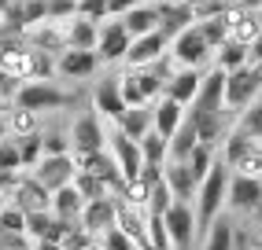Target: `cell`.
Here are the masks:
<instances>
[{
    "mask_svg": "<svg viewBox=\"0 0 262 250\" xmlns=\"http://www.w3.org/2000/svg\"><path fill=\"white\" fill-rule=\"evenodd\" d=\"M225 188H229V166H225L222 158H214V166L207 169V177L196 188V203H192L196 206V236L200 239H203V232L211 228V221L225 210Z\"/></svg>",
    "mask_w": 262,
    "mask_h": 250,
    "instance_id": "cell-1",
    "label": "cell"
},
{
    "mask_svg": "<svg viewBox=\"0 0 262 250\" xmlns=\"http://www.w3.org/2000/svg\"><path fill=\"white\" fill-rule=\"evenodd\" d=\"M78 99V92H67V88H59V81H23L19 92H15V107H26V111L33 114H45V111H63V107H71Z\"/></svg>",
    "mask_w": 262,
    "mask_h": 250,
    "instance_id": "cell-2",
    "label": "cell"
},
{
    "mask_svg": "<svg viewBox=\"0 0 262 250\" xmlns=\"http://www.w3.org/2000/svg\"><path fill=\"white\" fill-rule=\"evenodd\" d=\"M258 92H262V70H258L255 63H244V66H236V70L225 74V111H229L233 118H236Z\"/></svg>",
    "mask_w": 262,
    "mask_h": 250,
    "instance_id": "cell-3",
    "label": "cell"
},
{
    "mask_svg": "<svg viewBox=\"0 0 262 250\" xmlns=\"http://www.w3.org/2000/svg\"><path fill=\"white\" fill-rule=\"evenodd\" d=\"M67 133H71V155H89V151L107 147V125H103V118L93 111V103L74 118V125Z\"/></svg>",
    "mask_w": 262,
    "mask_h": 250,
    "instance_id": "cell-4",
    "label": "cell"
},
{
    "mask_svg": "<svg viewBox=\"0 0 262 250\" xmlns=\"http://www.w3.org/2000/svg\"><path fill=\"white\" fill-rule=\"evenodd\" d=\"M225 206H229L233 213H248V217H258V213H262V177L229 173Z\"/></svg>",
    "mask_w": 262,
    "mask_h": 250,
    "instance_id": "cell-5",
    "label": "cell"
},
{
    "mask_svg": "<svg viewBox=\"0 0 262 250\" xmlns=\"http://www.w3.org/2000/svg\"><path fill=\"white\" fill-rule=\"evenodd\" d=\"M163 224H166V236H170L173 250H192L196 246V206L192 203L173 199L163 213Z\"/></svg>",
    "mask_w": 262,
    "mask_h": 250,
    "instance_id": "cell-6",
    "label": "cell"
},
{
    "mask_svg": "<svg viewBox=\"0 0 262 250\" xmlns=\"http://www.w3.org/2000/svg\"><path fill=\"white\" fill-rule=\"evenodd\" d=\"M185 114L192 118H203V114H225V70H203V81H200V92L185 107Z\"/></svg>",
    "mask_w": 262,
    "mask_h": 250,
    "instance_id": "cell-7",
    "label": "cell"
},
{
    "mask_svg": "<svg viewBox=\"0 0 262 250\" xmlns=\"http://www.w3.org/2000/svg\"><path fill=\"white\" fill-rule=\"evenodd\" d=\"M129 30H126V22L122 19H103L100 22V37H96V56H100V63L103 66H115V63H122L126 59V52H129Z\"/></svg>",
    "mask_w": 262,
    "mask_h": 250,
    "instance_id": "cell-8",
    "label": "cell"
},
{
    "mask_svg": "<svg viewBox=\"0 0 262 250\" xmlns=\"http://www.w3.org/2000/svg\"><path fill=\"white\" fill-rule=\"evenodd\" d=\"M170 56L178 59L181 66H196V70H203L207 63H211V56H214V52H211V44L203 41V33H200V26L192 22L188 30H181L178 37L170 41Z\"/></svg>",
    "mask_w": 262,
    "mask_h": 250,
    "instance_id": "cell-9",
    "label": "cell"
},
{
    "mask_svg": "<svg viewBox=\"0 0 262 250\" xmlns=\"http://www.w3.org/2000/svg\"><path fill=\"white\" fill-rule=\"evenodd\" d=\"M93 111L103 118V121H118L122 114H126V99H122V85H118V74H111V70H107V74H103L96 85H93Z\"/></svg>",
    "mask_w": 262,
    "mask_h": 250,
    "instance_id": "cell-10",
    "label": "cell"
},
{
    "mask_svg": "<svg viewBox=\"0 0 262 250\" xmlns=\"http://www.w3.org/2000/svg\"><path fill=\"white\" fill-rule=\"evenodd\" d=\"M115 210H118V199H115V195H100V199H89V203L81 206L78 228H81L89 239H100L107 228H115Z\"/></svg>",
    "mask_w": 262,
    "mask_h": 250,
    "instance_id": "cell-11",
    "label": "cell"
},
{
    "mask_svg": "<svg viewBox=\"0 0 262 250\" xmlns=\"http://www.w3.org/2000/svg\"><path fill=\"white\" fill-rule=\"evenodd\" d=\"M48 191H59L67 184H74V173H78V158L74 155H45L37 166L30 169Z\"/></svg>",
    "mask_w": 262,
    "mask_h": 250,
    "instance_id": "cell-12",
    "label": "cell"
},
{
    "mask_svg": "<svg viewBox=\"0 0 262 250\" xmlns=\"http://www.w3.org/2000/svg\"><path fill=\"white\" fill-rule=\"evenodd\" d=\"M107 151L115 155L122 181H133V177L141 173V166H144V158H141V144H137V140H129L126 133L118 129V125H111V129H107Z\"/></svg>",
    "mask_w": 262,
    "mask_h": 250,
    "instance_id": "cell-13",
    "label": "cell"
},
{
    "mask_svg": "<svg viewBox=\"0 0 262 250\" xmlns=\"http://www.w3.org/2000/svg\"><path fill=\"white\" fill-rule=\"evenodd\" d=\"M100 66L103 63H100V56L93 48H63L56 56V74L67 78V81H85V78H93Z\"/></svg>",
    "mask_w": 262,
    "mask_h": 250,
    "instance_id": "cell-14",
    "label": "cell"
},
{
    "mask_svg": "<svg viewBox=\"0 0 262 250\" xmlns=\"http://www.w3.org/2000/svg\"><path fill=\"white\" fill-rule=\"evenodd\" d=\"M8 203H15L23 213H30V210H52V191H48L33 173L23 169V177H19V184H15V191L8 195Z\"/></svg>",
    "mask_w": 262,
    "mask_h": 250,
    "instance_id": "cell-15",
    "label": "cell"
},
{
    "mask_svg": "<svg viewBox=\"0 0 262 250\" xmlns=\"http://www.w3.org/2000/svg\"><path fill=\"white\" fill-rule=\"evenodd\" d=\"M78 158V169H85V173H93V177H100L103 184H107L111 191H118L122 188V173H118V162H115V155L103 147V151H89V155H74Z\"/></svg>",
    "mask_w": 262,
    "mask_h": 250,
    "instance_id": "cell-16",
    "label": "cell"
},
{
    "mask_svg": "<svg viewBox=\"0 0 262 250\" xmlns=\"http://www.w3.org/2000/svg\"><path fill=\"white\" fill-rule=\"evenodd\" d=\"M200 81H203V70H196V66H178L170 74V81L163 85V96H170V99H178L181 107H188L192 99H196V92H200Z\"/></svg>",
    "mask_w": 262,
    "mask_h": 250,
    "instance_id": "cell-17",
    "label": "cell"
},
{
    "mask_svg": "<svg viewBox=\"0 0 262 250\" xmlns=\"http://www.w3.org/2000/svg\"><path fill=\"white\" fill-rule=\"evenodd\" d=\"M170 48V41L163 37L159 30H151V33H144V37H133L129 41V52H126V66H148V63H155L163 56V52Z\"/></svg>",
    "mask_w": 262,
    "mask_h": 250,
    "instance_id": "cell-18",
    "label": "cell"
},
{
    "mask_svg": "<svg viewBox=\"0 0 262 250\" xmlns=\"http://www.w3.org/2000/svg\"><path fill=\"white\" fill-rule=\"evenodd\" d=\"M45 19H48V15H45V0H11L0 22L11 26V30H19V33H26L30 26H37Z\"/></svg>",
    "mask_w": 262,
    "mask_h": 250,
    "instance_id": "cell-19",
    "label": "cell"
},
{
    "mask_svg": "<svg viewBox=\"0 0 262 250\" xmlns=\"http://www.w3.org/2000/svg\"><path fill=\"white\" fill-rule=\"evenodd\" d=\"M163 181H166L170 195H173L178 203H196V188H200V181L192 177L188 162H166V169H163Z\"/></svg>",
    "mask_w": 262,
    "mask_h": 250,
    "instance_id": "cell-20",
    "label": "cell"
},
{
    "mask_svg": "<svg viewBox=\"0 0 262 250\" xmlns=\"http://www.w3.org/2000/svg\"><path fill=\"white\" fill-rule=\"evenodd\" d=\"M185 121V107L178 99H170V96H159V99H151V129L155 133H163L166 140L178 133V125Z\"/></svg>",
    "mask_w": 262,
    "mask_h": 250,
    "instance_id": "cell-21",
    "label": "cell"
},
{
    "mask_svg": "<svg viewBox=\"0 0 262 250\" xmlns=\"http://www.w3.org/2000/svg\"><path fill=\"white\" fill-rule=\"evenodd\" d=\"M192 22H196V15H192V8L185 4V0H170V4H159V33L166 41H173L181 30H188Z\"/></svg>",
    "mask_w": 262,
    "mask_h": 250,
    "instance_id": "cell-22",
    "label": "cell"
},
{
    "mask_svg": "<svg viewBox=\"0 0 262 250\" xmlns=\"http://www.w3.org/2000/svg\"><path fill=\"white\" fill-rule=\"evenodd\" d=\"M200 243H203V250H236V221L222 210L211 221V228L203 232Z\"/></svg>",
    "mask_w": 262,
    "mask_h": 250,
    "instance_id": "cell-23",
    "label": "cell"
},
{
    "mask_svg": "<svg viewBox=\"0 0 262 250\" xmlns=\"http://www.w3.org/2000/svg\"><path fill=\"white\" fill-rule=\"evenodd\" d=\"M122 22H126L129 37H144V33L159 30V4L144 0V4H137V8H129L126 15H122Z\"/></svg>",
    "mask_w": 262,
    "mask_h": 250,
    "instance_id": "cell-24",
    "label": "cell"
},
{
    "mask_svg": "<svg viewBox=\"0 0 262 250\" xmlns=\"http://www.w3.org/2000/svg\"><path fill=\"white\" fill-rule=\"evenodd\" d=\"M96 37H100V22L93 19H67V48H93L96 52Z\"/></svg>",
    "mask_w": 262,
    "mask_h": 250,
    "instance_id": "cell-25",
    "label": "cell"
},
{
    "mask_svg": "<svg viewBox=\"0 0 262 250\" xmlns=\"http://www.w3.org/2000/svg\"><path fill=\"white\" fill-rule=\"evenodd\" d=\"M244 63H251V44H244V41H222L218 48H214V66L218 70H236V66H244Z\"/></svg>",
    "mask_w": 262,
    "mask_h": 250,
    "instance_id": "cell-26",
    "label": "cell"
},
{
    "mask_svg": "<svg viewBox=\"0 0 262 250\" xmlns=\"http://www.w3.org/2000/svg\"><path fill=\"white\" fill-rule=\"evenodd\" d=\"M115 125H118V129L126 133L129 140H141V136L151 129V103H137V107H126V114H122Z\"/></svg>",
    "mask_w": 262,
    "mask_h": 250,
    "instance_id": "cell-27",
    "label": "cell"
},
{
    "mask_svg": "<svg viewBox=\"0 0 262 250\" xmlns=\"http://www.w3.org/2000/svg\"><path fill=\"white\" fill-rule=\"evenodd\" d=\"M81 206H85V199L78 195V188L74 184H67V188H59V191H52V213H56L59 221H78L81 217Z\"/></svg>",
    "mask_w": 262,
    "mask_h": 250,
    "instance_id": "cell-28",
    "label": "cell"
},
{
    "mask_svg": "<svg viewBox=\"0 0 262 250\" xmlns=\"http://www.w3.org/2000/svg\"><path fill=\"white\" fill-rule=\"evenodd\" d=\"M137 144H141V158H144L148 166H166V162H170V140H166L163 133L148 129Z\"/></svg>",
    "mask_w": 262,
    "mask_h": 250,
    "instance_id": "cell-29",
    "label": "cell"
},
{
    "mask_svg": "<svg viewBox=\"0 0 262 250\" xmlns=\"http://www.w3.org/2000/svg\"><path fill=\"white\" fill-rule=\"evenodd\" d=\"M200 144V136H196V125H192V118L185 114V121L178 125V133L170 136V162H185L188 151Z\"/></svg>",
    "mask_w": 262,
    "mask_h": 250,
    "instance_id": "cell-30",
    "label": "cell"
},
{
    "mask_svg": "<svg viewBox=\"0 0 262 250\" xmlns=\"http://www.w3.org/2000/svg\"><path fill=\"white\" fill-rule=\"evenodd\" d=\"M233 129L236 133H244V136H251V140H262V92L244 107V111L236 114V121H233Z\"/></svg>",
    "mask_w": 262,
    "mask_h": 250,
    "instance_id": "cell-31",
    "label": "cell"
},
{
    "mask_svg": "<svg viewBox=\"0 0 262 250\" xmlns=\"http://www.w3.org/2000/svg\"><path fill=\"white\" fill-rule=\"evenodd\" d=\"M4 118H8V133H11V136H26V133H37V129H41V125H37V114L26 111V107H15V103L4 107Z\"/></svg>",
    "mask_w": 262,
    "mask_h": 250,
    "instance_id": "cell-32",
    "label": "cell"
},
{
    "mask_svg": "<svg viewBox=\"0 0 262 250\" xmlns=\"http://www.w3.org/2000/svg\"><path fill=\"white\" fill-rule=\"evenodd\" d=\"M19 144V158H23V169H33L45 158V147H41V129L37 133H26V136H15Z\"/></svg>",
    "mask_w": 262,
    "mask_h": 250,
    "instance_id": "cell-33",
    "label": "cell"
},
{
    "mask_svg": "<svg viewBox=\"0 0 262 250\" xmlns=\"http://www.w3.org/2000/svg\"><path fill=\"white\" fill-rule=\"evenodd\" d=\"M214 147H207V144H196V147H192L188 151V158H185V162H188V169H192V177H196V181H203V177H207V169H211L214 166Z\"/></svg>",
    "mask_w": 262,
    "mask_h": 250,
    "instance_id": "cell-34",
    "label": "cell"
},
{
    "mask_svg": "<svg viewBox=\"0 0 262 250\" xmlns=\"http://www.w3.org/2000/svg\"><path fill=\"white\" fill-rule=\"evenodd\" d=\"M74 188H78V195L85 203L89 199H100V195H111V188L100 181V177H93V173H85V169H78L74 173Z\"/></svg>",
    "mask_w": 262,
    "mask_h": 250,
    "instance_id": "cell-35",
    "label": "cell"
},
{
    "mask_svg": "<svg viewBox=\"0 0 262 250\" xmlns=\"http://www.w3.org/2000/svg\"><path fill=\"white\" fill-rule=\"evenodd\" d=\"M196 26H200V33H203V41L211 44V52H214L222 41H229V26H225V15H214V19H200Z\"/></svg>",
    "mask_w": 262,
    "mask_h": 250,
    "instance_id": "cell-36",
    "label": "cell"
},
{
    "mask_svg": "<svg viewBox=\"0 0 262 250\" xmlns=\"http://www.w3.org/2000/svg\"><path fill=\"white\" fill-rule=\"evenodd\" d=\"M0 232H11V236H26V213L15 206V203H4V206H0Z\"/></svg>",
    "mask_w": 262,
    "mask_h": 250,
    "instance_id": "cell-37",
    "label": "cell"
},
{
    "mask_svg": "<svg viewBox=\"0 0 262 250\" xmlns=\"http://www.w3.org/2000/svg\"><path fill=\"white\" fill-rule=\"evenodd\" d=\"M233 173H248V177H262V140H255V144L244 151L240 158H236V166H233Z\"/></svg>",
    "mask_w": 262,
    "mask_h": 250,
    "instance_id": "cell-38",
    "label": "cell"
},
{
    "mask_svg": "<svg viewBox=\"0 0 262 250\" xmlns=\"http://www.w3.org/2000/svg\"><path fill=\"white\" fill-rule=\"evenodd\" d=\"M45 155H71V133L67 129H41Z\"/></svg>",
    "mask_w": 262,
    "mask_h": 250,
    "instance_id": "cell-39",
    "label": "cell"
},
{
    "mask_svg": "<svg viewBox=\"0 0 262 250\" xmlns=\"http://www.w3.org/2000/svg\"><path fill=\"white\" fill-rule=\"evenodd\" d=\"M45 15L48 22H67L78 15V0H45Z\"/></svg>",
    "mask_w": 262,
    "mask_h": 250,
    "instance_id": "cell-40",
    "label": "cell"
},
{
    "mask_svg": "<svg viewBox=\"0 0 262 250\" xmlns=\"http://www.w3.org/2000/svg\"><path fill=\"white\" fill-rule=\"evenodd\" d=\"M96 243H100V250H137V243H133V239H129L118 224H115V228H107Z\"/></svg>",
    "mask_w": 262,
    "mask_h": 250,
    "instance_id": "cell-41",
    "label": "cell"
},
{
    "mask_svg": "<svg viewBox=\"0 0 262 250\" xmlns=\"http://www.w3.org/2000/svg\"><path fill=\"white\" fill-rule=\"evenodd\" d=\"M118 85H122V99H126V107H137V103H148L144 92H141V85H137L133 78V70L126 66V74H118Z\"/></svg>",
    "mask_w": 262,
    "mask_h": 250,
    "instance_id": "cell-42",
    "label": "cell"
},
{
    "mask_svg": "<svg viewBox=\"0 0 262 250\" xmlns=\"http://www.w3.org/2000/svg\"><path fill=\"white\" fill-rule=\"evenodd\" d=\"M0 169H23V158H19V144L15 136L0 140Z\"/></svg>",
    "mask_w": 262,
    "mask_h": 250,
    "instance_id": "cell-43",
    "label": "cell"
},
{
    "mask_svg": "<svg viewBox=\"0 0 262 250\" xmlns=\"http://www.w3.org/2000/svg\"><path fill=\"white\" fill-rule=\"evenodd\" d=\"M78 15H81V19H93V22L111 19V15H107V0H78Z\"/></svg>",
    "mask_w": 262,
    "mask_h": 250,
    "instance_id": "cell-44",
    "label": "cell"
},
{
    "mask_svg": "<svg viewBox=\"0 0 262 250\" xmlns=\"http://www.w3.org/2000/svg\"><path fill=\"white\" fill-rule=\"evenodd\" d=\"M19 78H11V74H4V70H0V99H4V103H11L15 99V92H19Z\"/></svg>",
    "mask_w": 262,
    "mask_h": 250,
    "instance_id": "cell-45",
    "label": "cell"
},
{
    "mask_svg": "<svg viewBox=\"0 0 262 250\" xmlns=\"http://www.w3.org/2000/svg\"><path fill=\"white\" fill-rule=\"evenodd\" d=\"M19 177H23V169H0V195H8L15 191V184H19Z\"/></svg>",
    "mask_w": 262,
    "mask_h": 250,
    "instance_id": "cell-46",
    "label": "cell"
},
{
    "mask_svg": "<svg viewBox=\"0 0 262 250\" xmlns=\"http://www.w3.org/2000/svg\"><path fill=\"white\" fill-rule=\"evenodd\" d=\"M137 4H144V0H107V15H115V19H122L129 8H137Z\"/></svg>",
    "mask_w": 262,
    "mask_h": 250,
    "instance_id": "cell-47",
    "label": "cell"
},
{
    "mask_svg": "<svg viewBox=\"0 0 262 250\" xmlns=\"http://www.w3.org/2000/svg\"><path fill=\"white\" fill-rule=\"evenodd\" d=\"M251 63H255V66L262 70V37H258V41L251 44Z\"/></svg>",
    "mask_w": 262,
    "mask_h": 250,
    "instance_id": "cell-48",
    "label": "cell"
},
{
    "mask_svg": "<svg viewBox=\"0 0 262 250\" xmlns=\"http://www.w3.org/2000/svg\"><path fill=\"white\" fill-rule=\"evenodd\" d=\"M236 4H240V8H251V11H258V8H262V0H236Z\"/></svg>",
    "mask_w": 262,
    "mask_h": 250,
    "instance_id": "cell-49",
    "label": "cell"
},
{
    "mask_svg": "<svg viewBox=\"0 0 262 250\" xmlns=\"http://www.w3.org/2000/svg\"><path fill=\"white\" fill-rule=\"evenodd\" d=\"M4 136H11V133H8V118H4V111H0V140H4Z\"/></svg>",
    "mask_w": 262,
    "mask_h": 250,
    "instance_id": "cell-50",
    "label": "cell"
},
{
    "mask_svg": "<svg viewBox=\"0 0 262 250\" xmlns=\"http://www.w3.org/2000/svg\"><path fill=\"white\" fill-rule=\"evenodd\" d=\"M93 243H74V246H63V250H89Z\"/></svg>",
    "mask_w": 262,
    "mask_h": 250,
    "instance_id": "cell-51",
    "label": "cell"
},
{
    "mask_svg": "<svg viewBox=\"0 0 262 250\" xmlns=\"http://www.w3.org/2000/svg\"><path fill=\"white\" fill-rule=\"evenodd\" d=\"M8 4H11V0H0V19H4V11H8Z\"/></svg>",
    "mask_w": 262,
    "mask_h": 250,
    "instance_id": "cell-52",
    "label": "cell"
},
{
    "mask_svg": "<svg viewBox=\"0 0 262 250\" xmlns=\"http://www.w3.org/2000/svg\"><path fill=\"white\" fill-rule=\"evenodd\" d=\"M89 250H100V243H96V239H93V246H89Z\"/></svg>",
    "mask_w": 262,
    "mask_h": 250,
    "instance_id": "cell-53",
    "label": "cell"
},
{
    "mask_svg": "<svg viewBox=\"0 0 262 250\" xmlns=\"http://www.w3.org/2000/svg\"><path fill=\"white\" fill-rule=\"evenodd\" d=\"M151 4H170V0H151Z\"/></svg>",
    "mask_w": 262,
    "mask_h": 250,
    "instance_id": "cell-54",
    "label": "cell"
},
{
    "mask_svg": "<svg viewBox=\"0 0 262 250\" xmlns=\"http://www.w3.org/2000/svg\"><path fill=\"white\" fill-rule=\"evenodd\" d=\"M258 232H262V213H258Z\"/></svg>",
    "mask_w": 262,
    "mask_h": 250,
    "instance_id": "cell-55",
    "label": "cell"
},
{
    "mask_svg": "<svg viewBox=\"0 0 262 250\" xmlns=\"http://www.w3.org/2000/svg\"><path fill=\"white\" fill-rule=\"evenodd\" d=\"M4 107H8V103H4V99H0V111H4Z\"/></svg>",
    "mask_w": 262,
    "mask_h": 250,
    "instance_id": "cell-56",
    "label": "cell"
},
{
    "mask_svg": "<svg viewBox=\"0 0 262 250\" xmlns=\"http://www.w3.org/2000/svg\"><path fill=\"white\" fill-rule=\"evenodd\" d=\"M4 203H8V199H4V195H0V206H4Z\"/></svg>",
    "mask_w": 262,
    "mask_h": 250,
    "instance_id": "cell-57",
    "label": "cell"
}]
</instances>
